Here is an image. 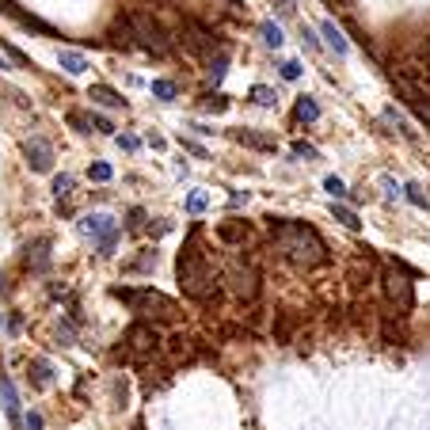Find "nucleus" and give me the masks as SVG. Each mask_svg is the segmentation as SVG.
I'll use <instances>...</instances> for the list:
<instances>
[{
    "label": "nucleus",
    "mask_w": 430,
    "mask_h": 430,
    "mask_svg": "<svg viewBox=\"0 0 430 430\" xmlns=\"http://www.w3.org/2000/svg\"><path fill=\"white\" fill-rule=\"evenodd\" d=\"M69 126H73L76 133H88V118L84 115H69Z\"/></svg>",
    "instance_id": "obj_34"
},
{
    "label": "nucleus",
    "mask_w": 430,
    "mask_h": 430,
    "mask_svg": "<svg viewBox=\"0 0 430 430\" xmlns=\"http://www.w3.org/2000/svg\"><path fill=\"white\" fill-rule=\"evenodd\" d=\"M232 137L240 141V145H251V149H263V152H274V141L271 137H259V133H251V130H236Z\"/></svg>",
    "instance_id": "obj_14"
},
{
    "label": "nucleus",
    "mask_w": 430,
    "mask_h": 430,
    "mask_svg": "<svg viewBox=\"0 0 430 430\" xmlns=\"http://www.w3.org/2000/svg\"><path fill=\"white\" fill-rule=\"evenodd\" d=\"M396 91L404 95V103L430 126V80H411V76H392Z\"/></svg>",
    "instance_id": "obj_6"
},
{
    "label": "nucleus",
    "mask_w": 430,
    "mask_h": 430,
    "mask_svg": "<svg viewBox=\"0 0 430 430\" xmlns=\"http://www.w3.org/2000/svg\"><path fill=\"white\" fill-rule=\"evenodd\" d=\"M58 335H61V339L69 343V347H73V339H76V328H73V324H69V320H61V324H58Z\"/></svg>",
    "instance_id": "obj_31"
},
{
    "label": "nucleus",
    "mask_w": 430,
    "mask_h": 430,
    "mask_svg": "<svg viewBox=\"0 0 430 430\" xmlns=\"http://www.w3.org/2000/svg\"><path fill=\"white\" fill-rule=\"evenodd\" d=\"M88 95H91L95 103H103V107H122V103H126L115 88H107V84H91V91H88Z\"/></svg>",
    "instance_id": "obj_13"
},
{
    "label": "nucleus",
    "mask_w": 430,
    "mask_h": 430,
    "mask_svg": "<svg viewBox=\"0 0 430 430\" xmlns=\"http://www.w3.org/2000/svg\"><path fill=\"white\" fill-rule=\"evenodd\" d=\"M183 149H187V152H194V157H202V160H206V149H202L199 141H183Z\"/></svg>",
    "instance_id": "obj_37"
},
{
    "label": "nucleus",
    "mask_w": 430,
    "mask_h": 430,
    "mask_svg": "<svg viewBox=\"0 0 430 430\" xmlns=\"http://www.w3.org/2000/svg\"><path fill=\"white\" fill-rule=\"evenodd\" d=\"M95 130H100V133H115V126H111L107 118H95Z\"/></svg>",
    "instance_id": "obj_40"
},
{
    "label": "nucleus",
    "mask_w": 430,
    "mask_h": 430,
    "mask_svg": "<svg viewBox=\"0 0 430 430\" xmlns=\"http://www.w3.org/2000/svg\"><path fill=\"white\" fill-rule=\"evenodd\" d=\"M259 34H263V42H267V46H274V50H278L282 42H286V38H282V27H278V23H271V19H267V23L259 27Z\"/></svg>",
    "instance_id": "obj_19"
},
{
    "label": "nucleus",
    "mask_w": 430,
    "mask_h": 430,
    "mask_svg": "<svg viewBox=\"0 0 430 430\" xmlns=\"http://www.w3.org/2000/svg\"><path fill=\"white\" fill-rule=\"evenodd\" d=\"M301 34H305L308 50H320V38H316V31H308V27H301Z\"/></svg>",
    "instance_id": "obj_36"
},
{
    "label": "nucleus",
    "mask_w": 430,
    "mask_h": 430,
    "mask_svg": "<svg viewBox=\"0 0 430 430\" xmlns=\"http://www.w3.org/2000/svg\"><path fill=\"white\" fill-rule=\"evenodd\" d=\"M251 103H259V107H274L278 95H274V88H267V84H256V88H251Z\"/></svg>",
    "instance_id": "obj_18"
},
{
    "label": "nucleus",
    "mask_w": 430,
    "mask_h": 430,
    "mask_svg": "<svg viewBox=\"0 0 430 430\" xmlns=\"http://www.w3.org/2000/svg\"><path fill=\"white\" fill-rule=\"evenodd\" d=\"M385 122H392V126H396L400 133H404V137H411V130H407V122H404V118H400V115H396V111H392V107L385 111Z\"/></svg>",
    "instance_id": "obj_28"
},
{
    "label": "nucleus",
    "mask_w": 430,
    "mask_h": 430,
    "mask_svg": "<svg viewBox=\"0 0 430 430\" xmlns=\"http://www.w3.org/2000/svg\"><path fill=\"white\" fill-rule=\"evenodd\" d=\"M179 290L194 301H206L210 293L217 290V278L210 271L206 256L199 251V236H190L187 248L179 251Z\"/></svg>",
    "instance_id": "obj_2"
},
{
    "label": "nucleus",
    "mask_w": 430,
    "mask_h": 430,
    "mask_svg": "<svg viewBox=\"0 0 430 430\" xmlns=\"http://www.w3.org/2000/svg\"><path fill=\"white\" fill-rule=\"evenodd\" d=\"M282 76H286V80H297V76H301V61H282Z\"/></svg>",
    "instance_id": "obj_30"
},
{
    "label": "nucleus",
    "mask_w": 430,
    "mask_h": 430,
    "mask_svg": "<svg viewBox=\"0 0 430 430\" xmlns=\"http://www.w3.org/2000/svg\"><path fill=\"white\" fill-rule=\"evenodd\" d=\"M58 58H61V69H65L69 76H80L84 69H88V58H84L80 50H61Z\"/></svg>",
    "instance_id": "obj_12"
},
{
    "label": "nucleus",
    "mask_w": 430,
    "mask_h": 430,
    "mask_svg": "<svg viewBox=\"0 0 430 430\" xmlns=\"http://www.w3.org/2000/svg\"><path fill=\"white\" fill-rule=\"evenodd\" d=\"M400 194H404V199H407V202H411V206H415V210H427V206H430V199H427V194H422V190H419V187H415V183H407V187H404V190H400Z\"/></svg>",
    "instance_id": "obj_21"
},
{
    "label": "nucleus",
    "mask_w": 430,
    "mask_h": 430,
    "mask_svg": "<svg viewBox=\"0 0 430 430\" xmlns=\"http://www.w3.org/2000/svg\"><path fill=\"white\" fill-rule=\"evenodd\" d=\"M385 293H389V301L396 305L400 316H407L415 308V293H411V282H407L404 271H385Z\"/></svg>",
    "instance_id": "obj_8"
},
{
    "label": "nucleus",
    "mask_w": 430,
    "mask_h": 430,
    "mask_svg": "<svg viewBox=\"0 0 430 430\" xmlns=\"http://www.w3.org/2000/svg\"><path fill=\"white\" fill-rule=\"evenodd\" d=\"M118 145H122L126 152H133V149H137V137H130V133H122V137H118Z\"/></svg>",
    "instance_id": "obj_38"
},
{
    "label": "nucleus",
    "mask_w": 430,
    "mask_h": 430,
    "mask_svg": "<svg viewBox=\"0 0 430 430\" xmlns=\"http://www.w3.org/2000/svg\"><path fill=\"white\" fill-rule=\"evenodd\" d=\"M69 190H73V175H58V179H54V194H58V199H65Z\"/></svg>",
    "instance_id": "obj_27"
},
{
    "label": "nucleus",
    "mask_w": 430,
    "mask_h": 430,
    "mask_svg": "<svg viewBox=\"0 0 430 430\" xmlns=\"http://www.w3.org/2000/svg\"><path fill=\"white\" fill-rule=\"evenodd\" d=\"M27 164H31L34 172H50V168H54L50 141H42V137H31V141H27Z\"/></svg>",
    "instance_id": "obj_11"
},
{
    "label": "nucleus",
    "mask_w": 430,
    "mask_h": 430,
    "mask_svg": "<svg viewBox=\"0 0 430 430\" xmlns=\"http://www.w3.org/2000/svg\"><path fill=\"white\" fill-rule=\"evenodd\" d=\"M206 111L221 115V111H229V100H225V95H210V100H206Z\"/></svg>",
    "instance_id": "obj_29"
},
{
    "label": "nucleus",
    "mask_w": 430,
    "mask_h": 430,
    "mask_svg": "<svg viewBox=\"0 0 430 430\" xmlns=\"http://www.w3.org/2000/svg\"><path fill=\"white\" fill-rule=\"evenodd\" d=\"M80 229L88 232L95 244H100L103 256H111V251H115V244H118V225H115V217H107V214H88V217L80 221Z\"/></svg>",
    "instance_id": "obj_7"
},
{
    "label": "nucleus",
    "mask_w": 430,
    "mask_h": 430,
    "mask_svg": "<svg viewBox=\"0 0 430 430\" xmlns=\"http://www.w3.org/2000/svg\"><path fill=\"white\" fill-rule=\"evenodd\" d=\"M111 175H115V168H111V164H91L88 168V179H95V183H107Z\"/></svg>",
    "instance_id": "obj_24"
},
{
    "label": "nucleus",
    "mask_w": 430,
    "mask_h": 430,
    "mask_svg": "<svg viewBox=\"0 0 430 430\" xmlns=\"http://www.w3.org/2000/svg\"><path fill=\"white\" fill-rule=\"evenodd\" d=\"M271 236L274 248H278L282 259H290L297 267H320L328 259V248H324L320 232L308 229L301 221H290V217H274L271 221Z\"/></svg>",
    "instance_id": "obj_1"
},
{
    "label": "nucleus",
    "mask_w": 430,
    "mask_h": 430,
    "mask_svg": "<svg viewBox=\"0 0 430 430\" xmlns=\"http://www.w3.org/2000/svg\"><path fill=\"white\" fill-rule=\"evenodd\" d=\"M23 430H42V415L31 411V415H27V422H23Z\"/></svg>",
    "instance_id": "obj_35"
},
{
    "label": "nucleus",
    "mask_w": 430,
    "mask_h": 430,
    "mask_svg": "<svg viewBox=\"0 0 430 430\" xmlns=\"http://www.w3.org/2000/svg\"><path fill=\"white\" fill-rule=\"evenodd\" d=\"M149 88H152V95H157V100H164V103H172L175 95H179V91H175V84H172V80H152Z\"/></svg>",
    "instance_id": "obj_20"
},
{
    "label": "nucleus",
    "mask_w": 430,
    "mask_h": 430,
    "mask_svg": "<svg viewBox=\"0 0 430 430\" xmlns=\"http://www.w3.org/2000/svg\"><path fill=\"white\" fill-rule=\"evenodd\" d=\"M320 34L328 38V46H331L335 54H347V38H343V31H339L335 23H320Z\"/></svg>",
    "instance_id": "obj_15"
},
{
    "label": "nucleus",
    "mask_w": 430,
    "mask_h": 430,
    "mask_svg": "<svg viewBox=\"0 0 430 430\" xmlns=\"http://www.w3.org/2000/svg\"><path fill=\"white\" fill-rule=\"evenodd\" d=\"M206 194H202V190H194V194H190V199H187V210H190V214H202V210H206Z\"/></svg>",
    "instance_id": "obj_26"
},
{
    "label": "nucleus",
    "mask_w": 430,
    "mask_h": 430,
    "mask_svg": "<svg viewBox=\"0 0 430 430\" xmlns=\"http://www.w3.org/2000/svg\"><path fill=\"white\" fill-rule=\"evenodd\" d=\"M297 118L301 122H316V118H320V103H316L313 95H301L297 100Z\"/></svg>",
    "instance_id": "obj_16"
},
{
    "label": "nucleus",
    "mask_w": 430,
    "mask_h": 430,
    "mask_svg": "<svg viewBox=\"0 0 430 430\" xmlns=\"http://www.w3.org/2000/svg\"><path fill=\"white\" fill-rule=\"evenodd\" d=\"M225 282H229V290L236 293L240 301H256L259 293V274L251 263H244V259H232L229 271H225Z\"/></svg>",
    "instance_id": "obj_5"
},
{
    "label": "nucleus",
    "mask_w": 430,
    "mask_h": 430,
    "mask_svg": "<svg viewBox=\"0 0 430 430\" xmlns=\"http://www.w3.org/2000/svg\"><path fill=\"white\" fill-rule=\"evenodd\" d=\"M31 370H34V385H42V389H46V385H50V362H46V358H34Z\"/></svg>",
    "instance_id": "obj_22"
},
{
    "label": "nucleus",
    "mask_w": 430,
    "mask_h": 430,
    "mask_svg": "<svg viewBox=\"0 0 430 430\" xmlns=\"http://www.w3.org/2000/svg\"><path fill=\"white\" fill-rule=\"evenodd\" d=\"M115 297L126 301V305L141 316H157V320H172L175 316V305L157 290H126V286H115Z\"/></svg>",
    "instance_id": "obj_3"
},
{
    "label": "nucleus",
    "mask_w": 430,
    "mask_h": 430,
    "mask_svg": "<svg viewBox=\"0 0 430 430\" xmlns=\"http://www.w3.org/2000/svg\"><path fill=\"white\" fill-rule=\"evenodd\" d=\"M225 65H229V58H225V54H217L214 69H210V73H214V84H217V80H221V76H225Z\"/></svg>",
    "instance_id": "obj_33"
},
{
    "label": "nucleus",
    "mask_w": 430,
    "mask_h": 430,
    "mask_svg": "<svg viewBox=\"0 0 430 430\" xmlns=\"http://www.w3.org/2000/svg\"><path fill=\"white\" fill-rule=\"evenodd\" d=\"M293 157H305V160H316V149H313V145H305V141H297V145H293Z\"/></svg>",
    "instance_id": "obj_32"
},
{
    "label": "nucleus",
    "mask_w": 430,
    "mask_h": 430,
    "mask_svg": "<svg viewBox=\"0 0 430 430\" xmlns=\"http://www.w3.org/2000/svg\"><path fill=\"white\" fill-rule=\"evenodd\" d=\"M282 16H293V12H297V0H282Z\"/></svg>",
    "instance_id": "obj_39"
},
{
    "label": "nucleus",
    "mask_w": 430,
    "mask_h": 430,
    "mask_svg": "<svg viewBox=\"0 0 430 430\" xmlns=\"http://www.w3.org/2000/svg\"><path fill=\"white\" fill-rule=\"evenodd\" d=\"M126 27H130V34L137 38V46H141V50L164 54L168 46H172V38H168V34L160 31V23L149 16V12H133V16H130V23H126Z\"/></svg>",
    "instance_id": "obj_4"
},
{
    "label": "nucleus",
    "mask_w": 430,
    "mask_h": 430,
    "mask_svg": "<svg viewBox=\"0 0 430 430\" xmlns=\"http://www.w3.org/2000/svg\"><path fill=\"white\" fill-rule=\"evenodd\" d=\"M331 217H335L339 225H347V229H358V225H362L354 210H350V206H339V202H331Z\"/></svg>",
    "instance_id": "obj_17"
},
{
    "label": "nucleus",
    "mask_w": 430,
    "mask_h": 430,
    "mask_svg": "<svg viewBox=\"0 0 430 430\" xmlns=\"http://www.w3.org/2000/svg\"><path fill=\"white\" fill-rule=\"evenodd\" d=\"M0 290H4V274H0Z\"/></svg>",
    "instance_id": "obj_41"
},
{
    "label": "nucleus",
    "mask_w": 430,
    "mask_h": 430,
    "mask_svg": "<svg viewBox=\"0 0 430 430\" xmlns=\"http://www.w3.org/2000/svg\"><path fill=\"white\" fill-rule=\"evenodd\" d=\"M157 328L152 324H145V320H137L130 331H126V347L133 350V354H149V350H157Z\"/></svg>",
    "instance_id": "obj_9"
},
{
    "label": "nucleus",
    "mask_w": 430,
    "mask_h": 430,
    "mask_svg": "<svg viewBox=\"0 0 430 430\" xmlns=\"http://www.w3.org/2000/svg\"><path fill=\"white\" fill-rule=\"evenodd\" d=\"M0 404H4V415L12 419V427L23 430V411H19V392L16 385H12L8 373H0Z\"/></svg>",
    "instance_id": "obj_10"
},
{
    "label": "nucleus",
    "mask_w": 430,
    "mask_h": 430,
    "mask_svg": "<svg viewBox=\"0 0 430 430\" xmlns=\"http://www.w3.org/2000/svg\"><path fill=\"white\" fill-rule=\"evenodd\" d=\"M324 190H328L331 199H347V183H343L339 175H328V179H324Z\"/></svg>",
    "instance_id": "obj_23"
},
{
    "label": "nucleus",
    "mask_w": 430,
    "mask_h": 430,
    "mask_svg": "<svg viewBox=\"0 0 430 430\" xmlns=\"http://www.w3.org/2000/svg\"><path fill=\"white\" fill-rule=\"evenodd\" d=\"M46 248H50V244H46V240H42L38 244V248H34V271H46V263H50V251H46Z\"/></svg>",
    "instance_id": "obj_25"
}]
</instances>
